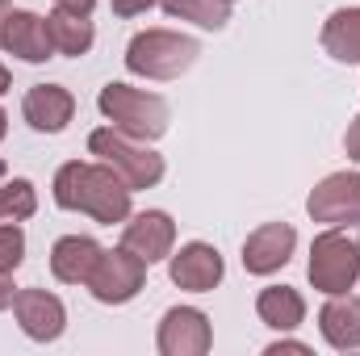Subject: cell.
Returning a JSON list of instances; mask_svg holds the SVG:
<instances>
[{
    "mask_svg": "<svg viewBox=\"0 0 360 356\" xmlns=\"http://www.w3.org/2000/svg\"><path fill=\"white\" fill-rule=\"evenodd\" d=\"M130 197L134 189L117 177L109 164H89V160H72L55 172V205L89 214L101 227L126 222L130 218Z\"/></svg>",
    "mask_w": 360,
    "mask_h": 356,
    "instance_id": "cell-1",
    "label": "cell"
},
{
    "mask_svg": "<svg viewBox=\"0 0 360 356\" xmlns=\"http://www.w3.org/2000/svg\"><path fill=\"white\" fill-rule=\"evenodd\" d=\"M96 109L105 113L109 126H117L122 134L139 139V143H155L168 134V122H172V109L160 92H143L130 89V84H105L96 96Z\"/></svg>",
    "mask_w": 360,
    "mask_h": 356,
    "instance_id": "cell-2",
    "label": "cell"
},
{
    "mask_svg": "<svg viewBox=\"0 0 360 356\" xmlns=\"http://www.w3.org/2000/svg\"><path fill=\"white\" fill-rule=\"evenodd\" d=\"M306 276L319 293H352L360 281V231L352 227H327L310 243V265Z\"/></svg>",
    "mask_w": 360,
    "mask_h": 356,
    "instance_id": "cell-3",
    "label": "cell"
},
{
    "mask_svg": "<svg viewBox=\"0 0 360 356\" xmlns=\"http://www.w3.org/2000/svg\"><path fill=\"white\" fill-rule=\"evenodd\" d=\"M201 46L197 38L176 34V30H143L126 46V68L143 80H176L197 63Z\"/></svg>",
    "mask_w": 360,
    "mask_h": 356,
    "instance_id": "cell-4",
    "label": "cell"
},
{
    "mask_svg": "<svg viewBox=\"0 0 360 356\" xmlns=\"http://www.w3.org/2000/svg\"><path fill=\"white\" fill-rule=\"evenodd\" d=\"M89 151L101 160V164H109V168L126 180L134 193H139V189H155V184L164 180V155H155L147 143L122 134L117 126H101V130H92L89 134Z\"/></svg>",
    "mask_w": 360,
    "mask_h": 356,
    "instance_id": "cell-5",
    "label": "cell"
},
{
    "mask_svg": "<svg viewBox=\"0 0 360 356\" xmlns=\"http://www.w3.org/2000/svg\"><path fill=\"white\" fill-rule=\"evenodd\" d=\"M147 260H139L130 248H113V252H101V260L89 276V289L96 302L105 306H122L130 298H139L143 281H147Z\"/></svg>",
    "mask_w": 360,
    "mask_h": 356,
    "instance_id": "cell-6",
    "label": "cell"
},
{
    "mask_svg": "<svg viewBox=\"0 0 360 356\" xmlns=\"http://www.w3.org/2000/svg\"><path fill=\"white\" fill-rule=\"evenodd\" d=\"M306 214L323 227H360V172L323 177L306 197Z\"/></svg>",
    "mask_w": 360,
    "mask_h": 356,
    "instance_id": "cell-7",
    "label": "cell"
},
{
    "mask_svg": "<svg viewBox=\"0 0 360 356\" xmlns=\"http://www.w3.org/2000/svg\"><path fill=\"white\" fill-rule=\"evenodd\" d=\"M155 344L164 356H205L214 348V327L197 306H172L160 319Z\"/></svg>",
    "mask_w": 360,
    "mask_h": 356,
    "instance_id": "cell-8",
    "label": "cell"
},
{
    "mask_svg": "<svg viewBox=\"0 0 360 356\" xmlns=\"http://www.w3.org/2000/svg\"><path fill=\"white\" fill-rule=\"evenodd\" d=\"M13 314H17L21 331L30 340H38V344H51V340H59L68 331V306L46 289H17Z\"/></svg>",
    "mask_w": 360,
    "mask_h": 356,
    "instance_id": "cell-9",
    "label": "cell"
},
{
    "mask_svg": "<svg viewBox=\"0 0 360 356\" xmlns=\"http://www.w3.org/2000/svg\"><path fill=\"white\" fill-rule=\"evenodd\" d=\"M222 272H226V265H222L218 248H214V243H201V239L184 243L180 252L168 256V276H172V285L188 289V293H210V289H218Z\"/></svg>",
    "mask_w": 360,
    "mask_h": 356,
    "instance_id": "cell-10",
    "label": "cell"
},
{
    "mask_svg": "<svg viewBox=\"0 0 360 356\" xmlns=\"http://www.w3.org/2000/svg\"><path fill=\"white\" fill-rule=\"evenodd\" d=\"M293 248H297V231L289 222H264L243 239V268L252 276H272L289 265Z\"/></svg>",
    "mask_w": 360,
    "mask_h": 356,
    "instance_id": "cell-11",
    "label": "cell"
},
{
    "mask_svg": "<svg viewBox=\"0 0 360 356\" xmlns=\"http://www.w3.org/2000/svg\"><path fill=\"white\" fill-rule=\"evenodd\" d=\"M122 248H130V252H134L139 260H147V265L168 260L172 248H176V222H172V214H164V210H143V214H134V218L126 222V231H122Z\"/></svg>",
    "mask_w": 360,
    "mask_h": 356,
    "instance_id": "cell-12",
    "label": "cell"
},
{
    "mask_svg": "<svg viewBox=\"0 0 360 356\" xmlns=\"http://www.w3.org/2000/svg\"><path fill=\"white\" fill-rule=\"evenodd\" d=\"M0 46L8 55H17L21 63H46V59H55V42H51L46 17H38L30 8L4 13V38H0Z\"/></svg>",
    "mask_w": 360,
    "mask_h": 356,
    "instance_id": "cell-13",
    "label": "cell"
},
{
    "mask_svg": "<svg viewBox=\"0 0 360 356\" xmlns=\"http://www.w3.org/2000/svg\"><path fill=\"white\" fill-rule=\"evenodd\" d=\"M21 113L38 134H59V130H68V122L76 113V96L63 84H34L21 101Z\"/></svg>",
    "mask_w": 360,
    "mask_h": 356,
    "instance_id": "cell-14",
    "label": "cell"
},
{
    "mask_svg": "<svg viewBox=\"0 0 360 356\" xmlns=\"http://www.w3.org/2000/svg\"><path fill=\"white\" fill-rule=\"evenodd\" d=\"M101 252L105 248L92 235H63L51 248V272H55V281H63V285H89Z\"/></svg>",
    "mask_w": 360,
    "mask_h": 356,
    "instance_id": "cell-15",
    "label": "cell"
},
{
    "mask_svg": "<svg viewBox=\"0 0 360 356\" xmlns=\"http://www.w3.org/2000/svg\"><path fill=\"white\" fill-rule=\"evenodd\" d=\"M319 331L340 352L360 348V298H352V293H331V302L319 310Z\"/></svg>",
    "mask_w": 360,
    "mask_h": 356,
    "instance_id": "cell-16",
    "label": "cell"
},
{
    "mask_svg": "<svg viewBox=\"0 0 360 356\" xmlns=\"http://www.w3.org/2000/svg\"><path fill=\"white\" fill-rule=\"evenodd\" d=\"M256 314H260V323L272 327V331H293L306 319V298L293 285H269L256 298Z\"/></svg>",
    "mask_w": 360,
    "mask_h": 356,
    "instance_id": "cell-17",
    "label": "cell"
},
{
    "mask_svg": "<svg viewBox=\"0 0 360 356\" xmlns=\"http://www.w3.org/2000/svg\"><path fill=\"white\" fill-rule=\"evenodd\" d=\"M323 51L335 63H360V8H335L323 25Z\"/></svg>",
    "mask_w": 360,
    "mask_h": 356,
    "instance_id": "cell-18",
    "label": "cell"
},
{
    "mask_svg": "<svg viewBox=\"0 0 360 356\" xmlns=\"http://www.w3.org/2000/svg\"><path fill=\"white\" fill-rule=\"evenodd\" d=\"M46 30H51L55 51H59V55H72V59L89 55L92 38H96L89 17H84V13H68V8H55V13L46 17Z\"/></svg>",
    "mask_w": 360,
    "mask_h": 356,
    "instance_id": "cell-19",
    "label": "cell"
},
{
    "mask_svg": "<svg viewBox=\"0 0 360 356\" xmlns=\"http://www.w3.org/2000/svg\"><path fill=\"white\" fill-rule=\"evenodd\" d=\"M168 17H180V21H193L201 30H222L231 21V4L226 0H160Z\"/></svg>",
    "mask_w": 360,
    "mask_h": 356,
    "instance_id": "cell-20",
    "label": "cell"
},
{
    "mask_svg": "<svg viewBox=\"0 0 360 356\" xmlns=\"http://www.w3.org/2000/svg\"><path fill=\"white\" fill-rule=\"evenodd\" d=\"M34 210H38V189L25 177L0 184V222H21V218H30Z\"/></svg>",
    "mask_w": 360,
    "mask_h": 356,
    "instance_id": "cell-21",
    "label": "cell"
},
{
    "mask_svg": "<svg viewBox=\"0 0 360 356\" xmlns=\"http://www.w3.org/2000/svg\"><path fill=\"white\" fill-rule=\"evenodd\" d=\"M25 265V231L17 222H0V272H17Z\"/></svg>",
    "mask_w": 360,
    "mask_h": 356,
    "instance_id": "cell-22",
    "label": "cell"
},
{
    "mask_svg": "<svg viewBox=\"0 0 360 356\" xmlns=\"http://www.w3.org/2000/svg\"><path fill=\"white\" fill-rule=\"evenodd\" d=\"M160 0H109V8L117 13V17H139V13H147V8H155Z\"/></svg>",
    "mask_w": 360,
    "mask_h": 356,
    "instance_id": "cell-23",
    "label": "cell"
},
{
    "mask_svg": "<svg viewBox=\"0 0 360 356\" xmlns=\"http://www.w3.org/2000/svg\"><path fill=\"white\" fill-rule=\"evenodd\" d=\"M344 151H348V160H360V113L352 117V126L344 134Z\"/></svg>",
    "mask_w": 360,
    "mask_h": 356,
    "instance_id": "cell-24",
    "label": "cell"
},
{
    "mask_svg": "<svg viewBox=\"0 0 360 356\" xmlns=\"http://www.w3.org/2000/svg\"><path fill=\"white\" fill-rule=\"evenodd\" d=\"M281 352L306 356V352H310V344H302V340H276V344H269V356H281Z\"/></svg>",
    "mask_w": 360,
    "mask_h": 356,
    "instance_id": "cell-25",
    "label": "cell"
},
{
    "mask_svg": "<svg viewBox=\"0 0 360 356\" xmlns=\"http://www.w3.org/2000/svg\"><path fill=\"white\" fill-rule=\"evenodd\" d=\"M13 298H17V289H13V272H0V310H8Z\"/></svg>",
    "mask_w": 360,
    "mask_h": 356,
    "instance_id": "cell-26",
    "label": "cell"
},
{
    "mask_svg": "<svg viewBox=\"0 0 360 356\" xmlns=\"http://www.w3.org/2000/svg\"><path fill=\"white\" fill-rule=\"evenodd\" d=\"M55 4H59V8H68V13H84V17H89L96 0H55Z\"/></svg>",
    "mask_w": 360,
    "mask_h": 356,
    "instance_id": "cell-27",
    "label": "cell"
},
{
    "mask_svg": "<svg viewBox=\"0 0 360 356\" xmlns=\"http://www.w3.org/2000/svg\"><path fill=\"white\" fill-rule=\"evenodd\" d=\"M13 89V76H8V68H4V63H0V96H4V92Z\"/></svg>",
    "mask_w": 360,
    "mask_h": 356,
    "instance_id": "cell-28",
    "label": "cell"
},
{
    "mask_svg": "<svg viewBox=\"0 0 360 356\" xmlns=\"http://www.w3.org/2000/svg\"><path fill=\"white\" fill-rule=\"evenodd\" d=\"M4 130H8V113L0 109V139H4Z\"/></svg>",
    "mask_w": 360,
    "mask_h": 356,
    "instance_id": "cell-29",
    "label": "cell"
},
{
    "mask_svg": "<svg viewBox=\"0 0 360 356\" xmlns=\"http://www.w3.org/2000/svg\"><path fill=\"white\" fill-rule=\"evenodd\" d=\"M0 38H4V13H0Z\"/></svg>",
    "mask_w": 360,
    "mask_h": 356,
    "instance_id": "cell-30",
    "label": "cell"
},
{
    "mask_svg": "<svg viewBox=\"0 0 360 356\" xmlns=\"http://www.w3.org/2000/svg\"><path fill=\"white\" fill-rule=\"evenodd\" d=\"M4 172H8V168H4V160H0V180H4Z\"/></svg>",
    "mask_w": 360,
    "mask_h": 356,
    "instance_id": "cell-31",
    "label": "cell"
},
{
    "mask_svg": "<svg viewBox=\"0 0 360 356\" xmlns=\"http://www.w3.org/2000/svg\"><path fill=\"white\" fill-rule=\"evenodd\" d=\"M226 4H235V0H226Z\"/></svg>",
    "mask_w": 360,
    "mask_h": 356,
    "instance_id": "cell-32",
    "label": "cell"
},
{
    "mask_svg": "<svg viewBox=\"0 0 360 356\" xmlns=\"http://www.w3.org/2000/svg\"><path fill=\"white\" fill-rule=\"evenodd\" d=\"M0 4H4V0H0Z\"/></svg>",
    "mask_w": 360,
    "mask_h": 356,
    "instance_id": "cell-33",
    "label": "cell"
}]
</instances>
